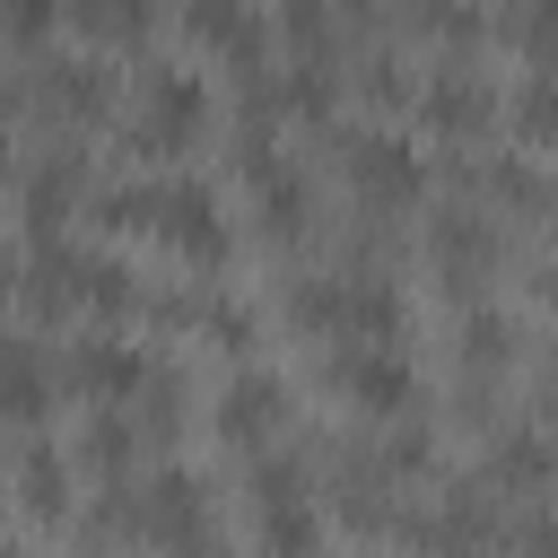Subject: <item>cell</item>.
I'll return each mask as SVG.
<instances>
[{
  "label": "cell",
  "mask_w": 558,
  "mask_h": 558,
  "mask_svg": "<svg viewBox=\"0 0 558 558\" xmlns=\"http://www.w3.org/2000/svg\"><path fill=\"white\" fill-rule=\"evenodd\" d=\"M201 140H209V87H201L192 70L157 61V70L140 78V105H131V148H140V157H183V148H201Z\"/></svg>",
  "instance_id": "6da1fadb"
},
{
  "label": "cell",
  "mask_w": 558,
  "mask_h": 558,
  "mask_svg": "<svg viewBox=\"0 0 558 558\" xmlns=\"http://www.w3.org/2000/svg\"><path fill=\"white\" fill-rule=\"evenodd\" d=\"M340 174H349L357 209H375V218H392V209H410V201L427 192L418 148L392 140V131H340Z\"/></svg>",
  "instance_id": "7a4b0ae2"
},
{
  "label": "cell",
  "mask_w": 558,
  "mask_h": 558,
  "mask_svg": "<svg viewBox=\"0 0 558 558\" xmlns=\"http://www.w3.org/2000/svg\"><path fill=\"white\" fill-rule=\"evenodd\" d=\"M148 235L157 244H174L192 270H227V218H218V201H209V183H192V174H174V183H157V218H148Z\"/></svg>",
  "instance_id": "3957f363"
},
{
  "label": "cell",
  "mask_w": 558,
  "mask_h": 558,
  "mask_svg": "<svg viewBox=\"0 0 558 558\" xmlns=\"http://www.w3.org/2000/svg\"><path fill=\"white\" fill-rule=\"evenodd\" d=\"M331 392L357 418H410L418 410V366L401 349H331Z\"/></svg>",
  "instance_id": "277c9868"
},
{
  "label": "cell",
  "mask_w": 558,
  "mask_h": 558,
  "mask_svg": "<svg viewBox=\"0 0 558 558\" xmlns=\"http://www.w3.org/2000/svg\"><path fill=\"white\" fill-rule=\"evenodd\" d=\"M253 532H262V558H314L323 549V514H314V497L288 462L253 471Z\"/></svg>",
  "instance_id": "5b68a950"
},
{
  "label": "cell",
  "mask_w": 558,
  "mask_h": 558,
  "mask_svg": "<svg viewBox=\"0 0 558 558\" xmlns=\"http://www.w3.org/2000/svg\"><path fill=\"white\" fill-rule=\"evenodd\" d=\"M288 410H296V392H288L270 366H235V375L218 384V401H209L218 436H227V445H244V453H262V445L288 427Z\"/></svg>",
  "instance_id": "8992f818"
},
{
  "label": "cell",
  "mask_w": 558,
  "mask_h": 558,
  "mask_svg": "<svg viewBox=\"0 0 558 558\" xmlns=\"http://www.w3.org/2000/svg\"><path fill=\"white\" fill-rule=\"evenodd\" d=\"M131 514H140V532H148L157 549H183V541H209V480H201V471H183V462H166L157 480H140V497H131Z\"/></svg>",
  "instance_id": "52a82bcc"
},
{
  "label": "cell",
  "mask_w": 558,
  "mask_h": 558,
  "mask_svg": "<svg viewBox=\"0 0 558 558\" xmlns=\"http://www.w3.org/2000/svg\"><path fill=\"white\" fill-rule=\"evenodd\" d=\"M70 392L78 401H96V410H122V401H140V384H148V349H131L122 331H87L78 349H70Z\"/></svg>",
  "instance_id": "ba28073f"
},
{
  "label": "cell",
  "mask_w": 558,
  "mask_h": 558,
  "mask_svg": "<svg viewBox=\"0 0 558 558\" xmlns=\"http://www.w3.org/2000/svg\"><path fill=\"white\" fill-rule=\"evenodd\" d=\"M427 262H436L445 288H480V279L497 270V227H488V209H436V218H427Z\"/></svg>",
  "instance_id": "9c48e42d"
},
{
  "label": "cell",
  "mask_w": 558,
  "mask_h": 558,
  "mask_svg": "<svg viewBox=\"0 0 558 558\" xmlns=\"http://www.w3.org/2000/svg\"><path fill=\"white\" fill-rule=\"evenodd\" d=\"M410 105H418V122H427L436 140H471V131H488V113H497L488 78H471V70H436Z\"/></svg>",
  "instance_id": "30bf717a"
},
{
  "label": "cell",
  "mask_w": 558,
  "mask_h": 558,
  "mask_svg": "<svg viewBox=\"0 0 558 558\" xmlns=\"http://www.w3.org/2000/svg\"><path fill=\"white\" fill-rule=\"evenodd\" d=\"M52 392H61V375L44 366V349L35 340H0V418L9 427H44Z\"/></svg>",
  "instance_id": "8fae6325"
},
{
  "label": "cell",
  "mask_w": 558,
  "mask_h": 558,
  "mask_svg": "<svg viewBox=\"0 0 558 558\" xmlns=\"http://www.w3.org/2000/svg\"><path fill=\"white\" fill-rule=\"evenodd\" d=\"M549 480H558V445H549L541 427L514 418V427L488 436V480H480V488H514V497H532V488H549Z\"/></svg>",
  "instance_id": "7c38bea8"
},
{
  "label": "cell",
  "mask_w": 558,
  "mask_h": 558,
  "mask_svg": "<svg viewBox=\"0 0 558 558\" xmlns=\"http://www.w3.org/2000/svg\"><path fill=\"white\" fill-rule=\"evenodd\" d=\"M183 35H192V44H218V52L244 61V70H262V26H253L244 0H183Z\"/></svg>",
  "instance_id": "4fadbf2b"
},
{
  "label": "cell",
  "mask_w": 558,
  "mask_h": 558,
  "mask_svg": "<svg viewBox=\"0 0 558 558\" xmlns=\"http://www.w3.org/2000/svg\"><path fill=\"white\" fill-rule=\"evenodd\" d=\"M70 480H78V462L61 453V445H26L17 453V497H26V514H44V523H61L70 514Z\"/></svg>",
  "instance_id": "5bb4252c"
},
{
  "label": "cell",
  "mask_w": 558,
  "mask_h": 558,
  "mask_svg": "<svg viewBox=\"0 0 558 558\" xmlns=\"http://www.w3.org/2000/svg\"><path fill=\"white\" fill-rule=\"evenodd\" d=\"M87 192V174H78V157H44L35 174H26V227H35V244H52V227H61V209Z\"/></svg>",
  "instance_id": "9a60e30c"
},
{
  "label": "cell",
  "mask_w": 558,
  "mask_h": 558,
  "mask_svg": "<svg viewBox=\"0 0 558 558\" xmlns=\"http://www.w3.org/2000/svg\"><path fill=\"white\" fill-rule=\"evenodd\" d=\"M44 105L70 113V122H96V113L113 105V78H105L96 61H52V70H44Z\"/></svg>",
  "instance_id": "2e32d148"
},
{
  "label": "cell",
  "mask_w": 558,
  "mask_h": 558,
  "mask_svg": "<svg viewBox=\"0 0 558 558\" xmlns=\"http://www.w3.org/2000/svg\"><path fill=\"white\" fill-rule=\"evenodd\" d=\"M26 305H35V314H70V305H78V253H70V244H35V262H26Z\"/></svg>",
  "instance_id": "e0dca14e"
},
{
  "label": "cell",
  "mask_w": 558,
  "mask_h": 558,
  "mask_svg": "<svg viewBox=\"0 0 558 558\" xmlns=\"http://www.w3.org/2000/svg\"><path fill=\"white\" fill-rule=\"evenodd\" d=\"M78 305L87 314H131L140 305V270L113 253H78Z\"/></svg>",
  "instance_id": "ac0fdd59"
},
{
  "label": "cell",
  "mask_w": 558,
  "mask_h": 558,
  "mask_svg": "<svg viewBox=\"0 0 558 558\" xmlns=\"http://www.w3.org/2000/svg\"><path fill=\"white\" fill-rule=\"evenodd\" d=\"M61 17L78 35H96V44H131V35H148L157 0H61Z\"/></svg>",
  "instance_id": "d6986e66"
},
{
  "label": "cell",
  "mask_w": 558,
  "mask_h": 558,
  "mask_svg": "<svg viewBox=\"0 0 558 558\" xmlns=\"http://www.w3.org/2000/svg\"><path fill=\"white\" fill-rule=\"evenodd\" d=\"M78 462H87V471H105V480H122V471L140 462V427H131V418H113V410H96V427H87Z\"/></svg>",
  "instance_id": "ffe728a7"
},
{
  "label": "cell",
  "mask_w": 558,
  "mask_h": 558,
  "mask_svg": "<svg viewBox=\"0 0 558 558\" xmlns=\"http://www.w3.org/2000/svg\"><path fill=\"white\" fill-rule=\"evenodd\" d=\"M462 366L471 375H506L514 366V323L506 314H471L462 323Z\"/></svg>",
  "instance_id": "44dd1931"
},
{
  "label": "cell",
  "mask_w": 558,
  "mask_h": 558,
  "mask_svg": "<svg viewBox=\"0 0 558 558\" xmlns=\"http://www.w3.org/2000/svg\"><path fill=\"white\" fill-rule=\"evenodd\" d=\"M506 35H514V52H523L532 70H558V0H523V9L506 17Z\"/></svg>",
  "instance_id": "7402d4cb"
},
{
  "label": "cell",
  "mask_w": 558,
  "mask_h": 558,
  "mask_svg": "<svg viewBox=\"0 0 558 558\" xmlns=\"http://www.w3.org/2000/svg\"><path fill=\"white\" fill-rule=\"evenodd\" d=\"M514 131L532 148H558V70H532L523 96H514Z\"/></svg>",
  "instance_id": "603a6c76"
},
{
  "label": "cell",
  "mask_w": 558,
  "mask_h": 558,
  "mask_svg": "<svg viewBox=\"0 0 558 558\" xmlns=\"http://www.w3.org/2000/svg\"><path fill=\"white\" fill-rule=\"evenodd\" d=\"M279 113L323 122V113H331V61H296V70L279 78Z\"/></svg>",
  "instance_id": "cb8c5ba5"
},
{
  "label": "cell",
  "mask_w": 558,
  "mask_h": 558,
  "mask_svg": "<svg viewBox=\"0 0 558 558\" xmlns=\"http://www.w3.org/2000/svg\"><path fill=\"white\" fill-rule=\"evenodd\" d=\"M279 35H288L296 61H323V44H331V0H279Z\"/></svg>",
  "instance_id": "d4e9b609"
},
{
  "label": "cell",
  "mask_w": 558,
  "mask_h": 558,
  "mask_svg": "<svg viewBox=\"0 0 558 558\" xmlns=\"http://www.w3.org/2000/svg\"><path fill=\"white\" fill-rule=\"evenodd\" d=\"M410 9H418V26H427L436 44H480V26H488L471 0H410Z\"/></svg>",
  "instance_id": "484cf974"
},
{
  "label": "cell",
  "mask_w": 558,
  "mask_h": 558,
  "mask_svg": "<svg viewBox=\"0 0 558 558\" xmlns=\"http://www.w3.org/2000/svg\"><path fill=\"white\" fill-rule=\"evenodd\" d=\"M61 26V0H0V35L9 44H44Z\"/></svg>",
  "instance_id": "4316f807"
},
{
  "label": "cell",
  "mask_w": 558,
  "mask_h": 558,
  "mask_svg": "<svg viewBox=\"0 0 558 558\" xmlns=\"http://www.w3.org/2000/svg\"><path fill=\"white\" fill-rule=\"evenodd\" d=\"M366 96H375V105H410L418 87L401 78V61H392V52H375V61H366Z\"/></svg>",
  "instance_id": "83f0119b"
},
{
  "label": "cell",
  "mask_w": 558,
  "mask_h": 558,
  "mask_svg": "<svg viewBox=\"0 0 558 558\" xmlns=\"http://www.w3.org/2000/svg\"><path fill=\"white\" fill-rule=\"evenodd\" d=\"M514 549H523V558H558V514H523Z\"/></svg>",
  "instance_id": "f1b7e54d"
},
{
  "label": "cell",
  "mask_w": 558,
  "mask_h": 558,
  "mask_svg": "<svg viewBox=\"0 0 558 558\" xmlns=\"http://www.w3.org/2000/svg\"><path fill=\"white\" fill-rule=\"evenodd\" d=\"M166 558H218V532H209V541H183V549H166Z\"/></svg>",
  "instance_id": "f546056e"
},
{
  "label": "cell",
  "mask_w": 558,
  "mask_h": 558,
  "mask_svg": "<svg viewBox=\"0 0 558 558\" xmlns=\"http://www.w3.org/2000/svg\"><path fill=\"white\" fill-rule=\"evenodd\" d=\"M541 384H549V401H558V340H549V357H541Z\"/></svg>",
  "instance_id": "4dcf8cb0"
},
{
  "label": "cell",
  "mask_w": 558,
  "mask_h": 558,
  "mask_svg": "<svg viewBox=\"0 0 558 558\" xmlns=\"http://www.w3.org/2000/svg\"><path fill=\"white\" fill-rule=\"evenodd\" d=\"M9 279H17V262H9V253H0V296H9Z\"/></svg>",
  "instance_id": "1f68e13d"
},
{
  "label": "cell",
  "mask_w": 558,
  "mask_h": 558,
  "mask_svg": "<svg viewBox=\"0 0 558 558\" xmlns=\"http://www.w3.org/2000/svg\"><path fill=\"white\" fill-rule=\"evenodd\" d=\"M0 558H26V549H17V541H0Z\"/></svg>",
  "instance_id": "d6a6232c"
},
{
  "label": "cell",
  "mask_w": 558,
  "mask_h": 558,
  "mask_svg": "<svg viewBox=\"0 0 558 558\" xmlns=\"http://www.w3.org/2000/svg\"><path fill=\"white\" fill-rule=\"evenodd\" d=\"M340 9H375V0H340Z\"/></svg>",
  "instance_id": "836d02e7"
},
{
  "label": "cell",
  "mask_w": 558,
  "mask_h": 558,
  "mask_svg": "<svg viewBox=\"0 0 558 558\" xmlns=\"http://www.w3.org/2000/svg\"><path fill=\"white\" fill-rule=\"evenodd\" d=\"M0 174H9V140H0Z\"/></svg>",
  "instance_id": "e575fe53"
}]
</instances>
